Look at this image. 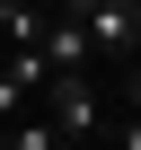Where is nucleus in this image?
Instances as JSON below:
<instances>
[{
  "mask_svg": "<svg viewBox=\"0 0 141 150\" xmlns=\"http://www.w3.org/2000/svg\"><path fill=\"white\" fill-rule=\"evenodd\" d=\"M35 106L53 115V132H62V141H97V132H106V97H97V71H53Z\"/></svg>",
  "mask_w": 141,
  "mask_h": 150,
  "instance_id": "obj_1",
  "label": "nucleus"
},
{
  "mask_svg": "<svg viewBox=\"0 0 141 150\" xmlns=\"http://www.w3.org/2000/svg\"><path fill=\"white\" fill-rule=\"evenodd\" d=\"M80 27H88V44H97V71H106V62H141V18H132V0H97Z\"/></svg>",
  "mask_w": 141,
  "mask_h": 150,
  "instance_id": "obj_2",
  "label": "nucleus"
},
{
  "mask_svg": "<svg viewBox=\"0 0 141 150\" xmlns=\"http://www.w3.org/2000/svg\"><path fill=\"white\" fill-rule=\"evenodd\" d=\"M44 80H53V71H44L35 44H9V53H0V124H18V115L44 97Z\"/></svg>",
  "mask_w": 141,
  "mask_h": 150,
  "instance_id": "obj_3",
  "label": "nucleus"
},
{
  "mask_svg": "<svg viewBox=\"0 0 141 150\" xmlns=\"http://www.w3.org/2000/svg\"><path fill=\"white\" fill-rule=\"evenodd\" d=\"M35 53H44V71H97V44H88V27L80 18H44V35H35Z\"/></svg>",
  "mask_w": 141,
  "mask_h": 150,
  "instance_id": "obj_4",
  "label": "nucleus"
},
{
  "mask_svg": "<svg viewBox=\"0 0 141 150\" xmlns=\"http://www.w3.org/2000/svg\"><path fill=\"white\" fill-rule=\"evenodd\" d=\"M123 97H132V115H141V62H132V80H123Z\"/></svg>",
  "mask_w": 141,
  "mask_h": 150,
  "instance_id": "obj_5",
  "label": "nucleus"
},
{
  "mask_svg": "<svg viewBox=\"0 0 141 150\" xmlns=\"http://www.w3.org/2000/svg\"><path fill=\"white\" fill-rule=\"evenodd\" d=\"M123 150H141V115H123Z\"/></svg>",
  "mask_w": 141,
  "mask_h": 150,
  "instance_id": "obj_6",
  "label": "nucleus"
}]
</instances>
